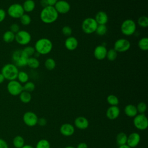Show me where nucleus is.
Listing matches in <instances>:
<instances>
[{
    "label": "nucleus",
    "mask_w": 148,
    "mask_h": 148,
    "mask_svg": "<svg viewBox=\"0 0 148 148\" xmlns=\"http://www.w3.org/2000/svg\"><path fill=\"white\" fill-rule=\"evenodd\" d=\"M58 13L52 6H47L43 8L40 13V18L41 21L47 24L54 23L58 17Z\"/></svg>",
    "instance_id": "obj_1"
},
{
    "label": "nucleus",
    "mask_w": 148,
    "mask_h": 148,
    "mask_svg": "<svg viewBox=\"0 0 148 148\" xmlns=\"http://www.w3.org/2000/svg\"><path fill=\"white\" fill-rule=\"evenodd\" d=\"M34 48L35 51L40 55L49 54L53 49V43L48 38H42L39 39L35 43Z\"/></svg>",
    "instance_id": "obj_2"
},
{
    "label": "nucleus",
    "mask_w": 148,
    "mask_h": 148,
    "mask_svg": "<svg viewBox=\"0 0 148 148\" xmlns=\"http://www.w3.org/2000/svg\"><path fill=\"white\" fill-rule=\"evenodd\" d=\"M18 72L19 71L17 66L14 64L9 63L2 66L1 73L3 75L5 79L10 81L16 80Z\"/></svg>",
    "instance_id": "obj_3"
},
{
    "label": "nucleus",
    "mask_w": 148,
    "mask_h": 148,
    "mask_svg": "<svg viewBox=\"0 0 148 148\" xmlns=\"http://www.w3.org/2000/svg\"><path fill=\"white\" fill-rule=\"evenodd\" d=\"M28 57L23 50H16L12 54V59L14 64L17 67H23L27 65Z\"/></svg>",
    "instance_id": "obj_4"
},
{
    "label": "nucleus",
    "mask_w": 148,
    "mask_h": 148,
    "mask_svg": "<svg viewBox=\"0 0 148 148\" xmlns=\"http://www.w3.org/2000/svg\"><path fill=\"white\" fill-rule=\"evenodd\" d=\"M120 29L121 33L125 36H131L135 34L136 29V24L132 19H126L122 23Z\"/></svg>",
    "instance_id": "obj_5"
},
{
    "label": "nucleus",
    "mask_w": 148,
    "mask_h": 148,
    "mask_svg": "<svg viewBox=\"0 0 148 148\" xmlns=\"http://www.w3.org/2000/svg\"><path fill=\"white\" fill-rule=\"evenodd\" d=\"M98 24L94 18L87 17L82 23V29L86 34H91L95 32Z\"/></svg>",
    "instance_id": "obj_6"
},
{
    "label": "nucleus",
    "mask_w": 148,
    "mask_h": 148,
    "mask_svg": "<svg viewBox=\"0 0 148 148\" xmlns=\"http://www.w3.org/2000/svg\"><path fill=\"white\" fill-rule=\"evenodd\" d=\"M8 14L13 18H20V17L24 13V11L22 5L14 3L10 5L7 10Z\"/></svg>",
    "instance_id": "obj_7"
},
{
    "label": "nucleus",
    "mask_w": 148,
    "mask_h": 148,
    "mask_svg": "<svg viewBox=\"0 0 148 148\" xmlns=\"http://www.w3.org/2000/svg\"><path fill=\"white\" fill-rule=\"evenodd\" d=\"M31 35L25 30H20L15 34L16 42L22 46L27 45L31 40Z\"/></svg>",
    "instance_id": "obj_8"
},
{
    "label": "nucleus",
    "mask_w": 148,
    "mask_h": 148,
    "mask_svg": "<svg viewBox=\"0 0 148 148\" xmlns=\"http://www.w3.org/2000/svg\"><path fill=\"white\" fill-rule=\"evenodd\" d=\"M7 90L8 92L13 96L19 95L23 91V85L18 80H10L7 84Z\"/></svg>",
    "instance_id": "obj_9"
},
{
    "label": "nucleus",
    "mask_w": 148,
    "mask_h": 148,
    "mask_svg": "<svg viewBox=\"0 0 148 148\" xmlns=\"http://www.w3.org/2000/svg\"><path fill=\"white\" fill-rule=\"evenodd\" d=\"M133 123L139 130H145L148 127V120L145 114H138L134 117Z\"/></svg>",
    "instance_id": "obj_10"
},
{
    "label": "nucleus",
    "mask_w": 148,
    "mask_h": 148,
    "mask_svg": "<svg viewBox=\"0 0 148 148\" xmlns=\"http://www.w3.org/2000/svg\"><path fill=\"white\" fill-rule=\"evenodd\" d=\"M131 47L130 42L124 38L117 39L114 43L113 49L118 53H123L128 51Z\"/></svg>",
    "instance_id": "obj_11"
},
{
    "label": "nucleus",
    "mask_w": 148,
    "mask_h": 148,
    "mask_svg": "<svg viewBox=\"0 0 148 148\" xmlns=\"http://www.w3.org/2000/svg\"><path fill=\"white\" fill-rule=\"evenodd\" d=\"M23 120L26 125L28 127H34L38 124V117L35 113L28 111L24 114Z\"/></svg>",
    "instance_id": "obj_12"
},
{
    "label": "nucleus",
    "mask_w": 148,
    "mask_h": 148,
    "mask_svg": "<svg viewBox=\"0 0 148 148\" xmlns=\"http://www.w3.org/2000/svg\"><path fill=\"white\" fill-rule=\"evenodd\" d=\"M54 7L58 14H66L71 9L70 4L65 0H58Z\"/></svg>",
    "instance_id": "obj_13"
},
{
    "label": "nucleus",
    "mask_w": 148,
    "mask_h": 148,
    "mask_svg": "<svg viewBox=\"0 0 148 148\" xmlns=\"http://www.w3.org/2000/svg\"><path fill=\"white\" fill-rule=\"evenodd\" d=\"M140 140V136L138 132H132L127 136V145L131 148H134L137 146Z\"/></svg>",
    "instance_id": "obj_14"
},
{
    "label": "nucleus",
    "mask_w": 148,
    "mask_h": 148,
    "mask_svg": "<svg viewBox=\"0 0 148 148\" xmlns=\"http://www.w3.org/2000/svg\"><path fill=\"white\" fill-rule=\"evenodd\" d=\"M107 51L108 50L104 45H98L94 49V56L98 60H103L106 57Z\"/></svg>",
    "instance_id": "obj_15"
},
{
    "label": "nucleus",
    "mask_w": 148,
    "mask_h": 148,
    "mask_svg": "<svg viewBox=\"0 0 148 148\" xmlns=\"http://www.w3.org/2000/svg\"><path fill=\"white\" fill-rule=\"evenodd\" d=\"M60 131L62 135L65 136H70L74 134L75 128L71 124L64 123L60 127Z\"/></svg>",
    "instance_id": "obj_16"
},
{
    "label": "nucleus",
    "mask_w": 148,
    "mask_h": 148,
    "mask_svg": "<svg viewBox=\"0 0 148 148\" xmlns=\"http://www.w3.org/2000/svg\"><path fill=\"white\" fill-rule=\"evenodd\" d=\"M65 47L66 49L69 51L75 50L78 46V40L77 39L72 36L67 37L65 40Z\"/></svg>",
    "instance_id": "obj_17"
},
{
    "label": "nucleus",
    "mask_w": 148,
    "mask_h": 148,
    "mask_svg": "<svg viewBox=\"0 0 148 148\" xmlns=\"http://www.w3.org/2000/svg\"><path fill=\"white\" fill-rule=\"evenodd\" d=\"M120 109L117 106H110L106 110V116L109 120L117 119L120 114Z\"/></svg>",
    "instance_id": "obj_18"
},
{
    "label": "nucleus",
    "mask_w": 148,
    "mask_h": 148,
    "mask_svg": "<svg viewBox=\"0 0 148 148\" xmlns=\"http://www.w3.org/2000/svg\"><path fill=\"white\" fill-rule=\"evenodd\" d=\"M75 127L80 130L86 129L89 125L88 120L83 116H79L76 117L74 121Z\"/></svg>",
    "instance_id": "obj_19"
},
{
    "label": "nucleus",
    "mask_w": 148,
    "mask_h": 148,
    "mask_svg": "<svg viewBox=\"0 0 148 148\" xmlns=\"http://www.w3.org/2000/svg\"><path fill=\"white\" fill-rule=\"evenodd\" d=\"M95 20L98 25L106 24L108 21V16L103 11H99L95 16Z\"/></svg>",
    "instance_id": "obj_20"
},
{
    "label": "nucleus",
    "mask_w": 148,
    "mask_h": 148,
    "mask_svg": "<svg viewBox=\"0 0 148 148\" xmlns=\"http://www.w3.org/2000/svg\"><path fill=\"white\" fill-rule=\"evenodd\" d=\"M125 114L130 117H134L138 114V111L136 106L132 104H128L124 108Z\"/></svg>",
    "instance_id": "obj_21"
},
{
    "label": "nucleus",
    "mask_w": 148,
    "mask_h": 148,
    "mask_svg": "<svg viewBox=\"0 0 148 148\" xmlns=\"http://www.w3.org/2000/svg\"><path fill=\"white\" fill-rule=\"evenodd\" d=\"M24 12L30 13L35 8V2L34 0H25L22 5Z\"/></svg>",
    "instance_id": "obj_22"
},
{
    "label": "nucleus",
    "mask_w": 148,
    "mask_h": 148,
    "mask_svg": "<svg viewBox=\"0 0 148 148\" xmlns=\"http://www.w3.org/2000/svg\"><path fill=\"white\" fill-rule=\"evenodd\" d=\"M127 135L125 133L121 132L117 134L116 137V140L119 146H121L127 144Z\"/></svg>",
    "instance_id": "obj_23"
},
{
    "label": "nucleus",
    "mask_w": 148,
    "mask_h": 148,
    "mask_svg": "<svg viewBox=\"0 0 148 148\" xmlns=\"http://www.w3.org/2000/svg\"><path fill=\"white\" fill-rule=\"evenodd\" d=\"M15 34L10 30L5 31L2 35L3 40L7 43H9L14 40Z\"/></svg>",
    "instance_id": "obj_24"
},
{
    "label": "nucleus",
    "mask_w": 148,
    "mask_h": 148,
    "mask_svg": "<svg viewBox=\"0 0 148 148\" xmlns=\"http://www.w3.org/2000/svg\"><path fill=\"white\" fill-rule=\"evenodd\" d=\"M27 65H28L30 68L37 69L40 65V62L38 58L33 56L30 57L28 58Z\"/></svg>",
    "instance_id": "obj_25"
},
{
    "label": "nucleus",
    "mask_w": 148,
    "mask_h": 148,
    "mask_svg": "<svg viewBox=\"0 0 148 148\" xmlns=\"http://www.w3.org/2000/svg\"><path fill=\"white\" fill-rule=\"evenodd\" d=\"M19 98L23 103H28L31 101L32 99V96L30 92L23 90L19 94Z\"/></svg>",
    "instance_id": "obj_26"
},
{
    "label": "nucleus",
    "mask_w": 148,
    "mask_h": 148,
    "mask_svg": "<svg viewBox=\"0 0 148 148\" xmlns=\"http://www.w3.org/2000/svg\"><path fill=\"white\" fill-rule=\"evenodd\" d=\"M13 144L15 148H21L24 145V139L21 136L17 135L14 138Z\"/></svg>",
    "instance_id": "obj_27"
},
{
    "label": "nucleus",
    "mask_w": 148,
    "mask_h": 148,
    "mask_svg": "<svg viewBox=\"0 0 148 148\" xmlns=\"http://www.w3.org/2000/svg\"><path fill=\"white\" fill-rule=\"evenodd\" d=\"M139 48L143 51H147L148 50V38L143 37L139 39L138 43Z\"/></svg>",
    "instance_id": "obj_28"
},
{
    "label": "nucleus",
    "mask_w": 148,
    "mask_h": 148,
    "mask_svg": "<svg viewBox=\"0 0 148 148\" xmlns=\"http://www.w3.org/2000/svg\"><path fill=\"white\" fill-rule=\"evenodd\" d=\"M17 79L20 83H25L28 81L29 76L28 73L24 71H19L17 75Z\"/></svg>",
    "instance_id": "obj_29"
},
{
    "label": "nucleus",
    "mask_w": 148,
    "mask_h": 148,
    "mask_svg": "<svg viewBox=\"0 0 148 148\" xmlns=\"http://www.w3.org/2000/svg\"><path fill=\"white\" fill-rule=\"evenodd\" d=\"M56 62L52 58H48L45 61V66L47 70L52 71L56 68Z\"/></svg>",
    "instance_id": "obj_30"
},
{
    "label": "nucleus",
    "mask_w": 148,
    "mask_h": 148,
    "mask_svg": "<svg viewBox=\"0 0 148 148\" xmlns=\"http://www.w3.org/2000/svg\"><path fill=\"white\" fill-rule=\"evenodd\" d=\"M106 101L110 106H117L119 103V98L113 94L109 95L106 98Z\"/></svg>",
    "instance_id": "obj_31"
},
{
    "label": "nucleus",
    "mask_w": 148,
    "mask_h": 148,
    "mask_svg": "<svg viewBox=\"0 0 148 148\" xmlns=\"http://www.w3.org/2000/svg\"><path fill=\"white\" fill-rule=\"evenodd\" d=\"M20 23L22 25L27 26L30 24L31 23V18L30 16L28 14L24 13L20 18Z\"/></svg>",
    "instance_id": "obj_32"
},
{
    "label": "nucleus",
    "mask_w": 148,
    "mask_h": 148,
    "mask_svg": "<svg viewBox=\"0 0 148 148\" xmlns=\"http://www.w3.org/2000/svg\"><path fill=\"white\" fill-rule=\"evenodd\" d=\"M117 57V52L114 49H110L107 51L106 57L107 59L110 61H113L116 59Z\"/></svg>",
    "instance_id": "obj_33"
},
{
    "label": "nucleus",
    "mask_w": 148,
    "mask_h": 148,
    "mask_svg": "<svg viewBox=\"0 0 148 148\" xmlns=\"http://www.w3.org/2000/svg\"><path fill=\"white\" fill-rule=\"evenodd\" d=\"M137 23L139 27L146 28L148 26V18L146 16H142L138 18Z\"/></svg>",
    "instance_id": "obj_34"
},
{
    "label": "nucleus",
    "mask_w": 148,
    "mask_h": 148,
    "mask_svg": "<svg viewBox=\"0 0 148 148\" xmlns=\"http://www.w3.org/2000/svg\"><path fill=\"white\" fill-rule=\"evenodd\" d=\"M107 31L108 28L106 25L105 24H101L98 25L95 32H96V34L99 36H103L105 35V34L107 32Z\"/></svg>",
    "instance_id": "obj_35"
},
{
    "label": "nucleus",
    "mask_w": 148,
    "mask_h": 148,
    "mask_svg": "<svg viewBox=\"0 0 148 148\" xmlns=\"http://www.w3.org/2000/svg\"><path fill=\"white\" fill-rule=\"evenodd\" d=\"M35 148H50V144L47 140L42 139L38 142Z\"/></svg>",
    "instance_id": "obj_36"
},
{
    "label": "nucleus",
    "mask_w": 148,
    "mask_h": 148,
    "mask_svg": "<svg viewBox=\"0 0 148 148\" xmlns=\"http://www.w3.org/2000/svg\"><path fill=\"white\" fill-rule=\"evenodd\" d=\"M23 88L24 91L31 92L35 90V85L32 82L28 81L27 82L24 83V84L23 86Z\"/></svg>",
    "instance_id": "obj_37"
},
{
    "label": "nucleus",
    "mask_w": 148,
    "mask_h": 148,
    "mask_svg": "<svg viewBox=\"0 0 148 148\" xmlns=\"http://www.w3.org/2000/svg\"><path fill=\"white\" fill-rule=\"evenodd\" d=\"M23 50L28 57H32L34 56V53H35V50L34 47H32V46H25L23 49Z\"/></svg>",
    "instance_id": "obj_38"
},
{
    "label": "nucleus",
    "mask_w": 148,
    "mask_h": 148,
    "mask_svg": "<svg viewBox=\"0 0 148 148\" xmlns=\"http://www.w3.org/2000/svg\"><path fill=\"white\" fill-rule=\"evenodd\" d=\"M138 113L139 114H144L147 110V105L144 102H139L137 106H136Z\"/></svg>",
    "instance_id": "obj_39"
},
{
    "label": "nucleus",
    "mask_w": 148,
    "mask_h": 148,
    "mask_svg": "<svg viewBox=\"0 0 148 148\" xmlns=\"http://www.w3.org/2000/svg\"><path fill=\"white\" fill-rule=\"evenodd\" d=\"M62 33L64 36L69 37L71 36L72 34V29L69 26L65 25L62 28Z\"/></svg>",
    "instance_id": "obj_40"
},
{
    "label": "nucleus",
    "mask_w": 148,
    "mask_h": 148,
    "mask_svg": "<svg viewBox=\"0 0 148 148\" xmlns=\"http://www.w3.org/2000/svg\"><path fill=\"white\" fill-rule=\"evenodd\" d=\"M9 30L12 31L13 33L16 34L17 32H18L20 29V26L17 23H13L10 25Z\"/></svg>",
    "instance_id": "obj_41"
},
{
    "label": "nucleus",
    "mask_w": 148,
    "mask_h": 148,
    "mask_svg": "<svg viewBox=\"0 0 148 148\" xmlns=\"http://www.w3.org/2000/svg\"><path fill=\"white\" fill-rule=\"evenodd\" d=\"M6 16V11L3 9L0 8V23H2L5 20Z\"/></svg>",
    "instance_id": "obj_42"
},
{
    "label": "nucleus",
    "mask_w": 148,
    "mask_h": 148,
    "mask_svg": "<svg viewBox=\"0 0 148 148\" xmlns=\"http://www.w3.org/2000/svg\"><path fill=\"white\" fill-rule=\"evenodd\" d=\"M46 123H47V120L46 119L43 117L38 119L37 124H39L40 126H45L46 124Z\"/></svg>",
    "instance_id": "obj_43"
},
{
    "label": "nucleus",
    "mask_w": 148,
    "mask_h": 148,
    "mask_svg": "<svg viewBox=\"0 0 148 148\" xmlns=\"http://www.w3.org/2000/svg\"><path fill=\"white\" fill-rule=\"evenodd\" d=\"M0 148H9L7 142L5 140L1 138H0Z\"/></svg>",
    "instance_id": "obj_44"
},
{
    "label": "nucleus",
    "mask_w": 148,
    "mask_h": 148,
    "mask_svg": "<svg viewBox=\"0 0 148 148\" xmlns=\"http://www.w3.org/2000/svg\"><path fill=\"white\" fill-rule=\"evenodd\" d=\"M76 148H88V145L85 142H80L77 145Z\"/></svg>",
    "instance_id": "obj_45"
},
{
    "label": "nucleus",
    "mask_w": 148,
    "mask_h": 148,
    "mask_svg": "<svg viewBox=\"0 0 148 148\" xmlns=\"http://www.w3.org/2000/svg\"><path fill=\"white\" fill-rule=\"evenodd\" d=\"M58 0H46L47 5L49 6H54Z\"/></svg>",
    "instance_id": "obj_46"
},
{
    "label": "nucleus",
    "mask_w": 148,
    "mask_h": 148,
    "mask_svg": "<svg viewBox=\"0 0 148 148\" xmlns=\"http://www.w3.org/2000/svg\"><path fill=\"white\" fill-rule=\"evenodd\" d=\"M40 3L41 6H42L43 8H45V7L48 6L46 0H41L40 2Z\"/></svg>",
    "instance_id": "obj_47"
},
{
    "label": "nucleus",
    "mask_w": 148,
    "mask_h": 148,
    "mask_svg": "<svg viewBox=\"0 0 148 148\" xmlns=\"http://www.w3.org/2000/svg\"><path fill=\"white\" fill-rule=\"evenodd\" d=\"M5 79L4 76H3V75H2L1 73H0V84L4 82Z\"/></svg>",
    "instance_id": "obj_48"
},
{
    "label": "nucleus",
    "mask_w": 148,
    "mask_h": 148,
    "mask_svg": "<svg viewBox=\"0 0 148 148\" xmlns=\"http://www.w3.org/2000/svg\"><path fill=\"white\" fill-rule=\"evenodd\" d=\"M118 148H131V147H130L129 146H128V145L126 144V145H124L119 146Z\"/></svg>",
    "instance_id": "obj_49"
},
{
    "label": "nucleus",
    "mask_w": 148,
    "mask_h": 148,
    "mask_svg": "<svg viewBox=\"0 0 148 148\" xmlns=\"http://www.w3.org/2000/svg\"><path fill=\"white\" fill-rule=\"evenodd\" d=\"M21 148H34V147L29 145H24Z\"/></svg>",
    "instance_id": "obj_50"
},
{
    "label": "nucleus",
    "mask_w": 148,
    "mask_h": 148,
    "mask_svg": "<svg viewBox=\"0 0 148 148\" xmlns=\"http://www.w3.org/2000/svg\"><path fill=\"white\" fill-rule=\"evenodd\" d=\"M64 148H75V147H74L73 146H66Z\"/></svg>",
    "instance_id": "obj_51"
}]
</instances>
